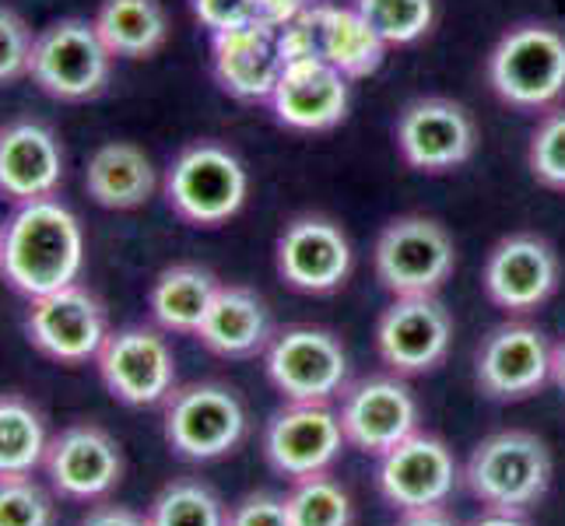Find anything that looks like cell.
<instances>
[{"label": "cell", "instance_id": "cell-1", "mask_svg": "<svg viewBox=\"0 0 565 526\" xmlns=\"http://www.w3.org/2000/svg\"><path fill=\"white\" fill-rule=\"evenodd\" d=\"M85 270L82 218L61 197L14 204L0 225V278L25 299L77 285Z\"/></svg>", "mask_w": 565, "mask_h": 526}, {"label": "cell", "instance_id": "cell-2", "mask_svg": "<svg viewBox=\"0 0 565 526\" xmlns=\"http://www.w3.org/2000/svg\"><path fill=\"white\" fill-rule=\"evenodd\" d=\"M463 484L484 509L527 513L552 489V453L534 432H492L467 457Z\"/></svg>", "mask_w": 565, "mask_h": 526}, {"label": "cell", "instance_id": "cell-3", "mask_svg": "<svg viewBox=\"0 0 565 526\" xmlns=\"http://www.w3.org/2000/svg\"><path fill=\"white\" fill-rule=\"evenodd\" d=\"M162 190L169 211L180 222L218 228L243 211L249 175L236 151H228L218 141H193L166 169Z\"/></svg>", "mask_w": 565, "mask_h": 526}, {"label": "cell", "instance_id": "cell-4", "mask_svg": "<svg viewBox=\"0 0 565 526\" xmlns=\"http://www.w3.org/2000/svg\"><path fill=\"white\" fill-rule=\"evenodd\" d=\"M116 56L95 32L88 18H56L35 32L29 77L56 103L99 99L113 77Z\"/></svg>", "mask_w": 565, "mask_h": 526}, {"label": "cell", "instance_id": "cell-5", "mask_svg": "<svg viewBox=\"0 0 565 526\" xmlns=\"http://www.w3.org/2000/svg\"><path fill=\"white\" fill-rule=\"evenodd\" d=\"M489 85L520 112L552 109L565 95V35L544 22H523L489 53Z\"/></svg>", "mask_w": 565, "mask_h": 526}, {"label": "cell", "instance_id": "cell-6", "mask_svg": "<svg viewBox=\"0 0 565 526\" xmlns=\"http://www.w3.org/2000/svg\"><path fill=\"white\" fill-rule=\"evenodd\" d=\"M246 404L225 383H186L162 404V436L169 450L193 463L228 457L246 439Z\"/></svg>", "mask_w": 565, "mask_h": 526}, {"label": "cell", "instance_id": "cell-7", "mask_svg": "<svg viewBox=\"0 0 565 526\" xmlns=\"http://www.w3.org/2000/svg\"><path fill=\"white\" fill-rule=\"evenodd\" d=\"M373 267L380 285L394 299L436 296L454 278L457 249L450 232L425 214H404L394 218L376 239Z\"/></svg>", "mask_w": 565, "mask_h": 526}, {"label": "cell", "instance_id": "cell-8", "mask_svg": "<svg viewBox=\"0 0 565 526\" xmlns=\"http://www.w3.org/2000/svg\"><path fill=\"white\" fill-rule=\"evenodd\" d=\"M267 379L291 404H330L348 389L344 344L320 326H288L270 337L264 351Z\"/></svg>", "mask_w": 565, "mask_h": 526}, {"label": "cell", "instance_id": "cell-9", "mask_svg": "<svg viewBox=\"0 0 565 526\" xmlns=\"http://www.w3.org/2000/svg\"><path fill=\"white\" fill-rule=\"evenodd\" d=\"M95 368L113 400L127 407H162L177 389V355L159 326L109 330L95 355Z\"/></svg>", "mask_w": 565, "mask_h": 526}, {"label": "cell", "instance_id": "cell-10", "mask_svg": "<svg viewBox=\"0 0 565 526\" xmlns=\"http://www.w3.org/2000/svg\"><path fill=\"white\" fill-rule=\"evenodd\" d=\"M22 326L29 344L56 365L95 362L109 337L106 305L85 285H67L50 296L29 299Z\"/></svg>", "mask_w": 565, "mask_h": 526}, {"label": "cell", "instance_id": "cell-11", "mask_svg": "<svg viewBox=\"0 0 565 526\" xmlns=\"http://www.w3.org/2000/svg\"><path fill=\"white\" fill-rule=\"evenodd\" d=\"M397 151L407 169L443 175L467 165L478 148L475 116L443 95H422L397 116Z\"/></svg>", "mask_w": 565, "mask_h": 526}, {"label": "cell", "instance_id": "cell-12", "mask_svg": "<svg viewBox=\"0 0 565 526\" xmlns=\"http://www.w3.org/2000/svg\"><path fill=\"white\" fill-rule=\"evenodd\" d=\"M43 471L56 498L92 505L120 484L124 450L103 425L74 421L50 436Z\"/></svg>", "mask_w": 565, "mask_h": 526}, {"label": "cell", "instance_id": "cell-13", "mask_svg": "<svg viewBox=\"0 0 565 526\" xmlns=\"http://www.w3.org/2000/svg\"><path fill=\"white\" fill-rule=\"evenodd\" d=\"M348 446L341 418L330 404H285L264 428V460L270 471L302 481L327 474Z\"/></svg>", "mask_w": 565, "mask_h": 526}, {"label": "cell", "instance_id": "cell-14", "mask_svg": "<svg viewBox=\"0 0 565 526\" xmlns=\"http://www.w3.org/2000/svg\"><path fill=\"white\" fill-rule=\"evenodd\" d=\"M454 344V316L436 296L394 299L376 323V351L394 376H425Z\"/></svg>", "mask_w": 565, "mask_h": 526}, {"label": "cell", "instance_id": "cell-15", "mask_svg": "<svg viewBox=\"0 0 565 526\" xmlns=\"http://www.w3.org/2000/svg\"><path fill=\"white\" fill-rule=\"evenodd\" d=\"M338 418L348 446L380 460L397 442L418 432L422 411L404 376H369L359 383H348V389L341 394Z\"/></svg>", "mask_w": 565, "mask_h": 526}, {"label": "cell", "instance_id": "cell-16", "mask_svg": "<svg viewBox=\"0 0 565 526\" xmlns=\"http://www.w3.org/2000/svg\"><path fill=\"white\" fill-rule=\"evenodd\" d=\"M355 253L344 228L327 214H299L291 218L275 249V267L288 288L302 296H330L352 275Z\"/></svg>", "mask_w": 565, "mask_h": 526}, {"label": "cell", "instance_id": "cell-17", "mask_svg": "<svg viewBox=\"0 0 565 526\" xmlns=\"http://www.w3.org/2000/svg\"><path fill=\"white\" fill-rule=\"evenodd\" d=\"M460 481L454 450L439 436L415 432L376 463V489L397 513L446 505Z\"/></svg>", "mask_w": 565, "mask_h": 526}, {"label": "cell", "instance_id": "cell-18", "mask_svg": "<svg viewBox=\"0 0 565 526\" xmlns=\"http://www.w3.org/2000/svg\"><path fill=\"white\" fill-rule=\"evenodd\" d=\"M552 341L531 323H502L481 341L475 383L489 400H527L552 383Z\"/></svg>", "mask_w": 565, "mask_h": 526}, {"label": "cell", "instance_id": "cell-19", "mask_svg": "<svg viewBox=\"0 0 565 526\" xmlns=\"http://www.w3.org/2000/svg\"><path fill=\"white\" fill-rule=\"evenodd\" d=\"M484 296L513 316H527L548 302L562 281V260L548 239L516 232L492 246L484 260Z\"/></svg>", "mask_w": 565, "mask_h": 526}, {"label": "cell", "instance_id": "cell-20", "mask_svg": "<svg viewBox=\"0 0 565 526\" xmlns=\"http://www.w3.org/2000/svg\"><path fill=\"white\" fill-rule=\"evenodd\" d=\"M211 71L225 95L239 103H270L285 71L278 53V25L249 22L211 35Z\"/></svg>", "mask_w": 565, "mask_h": 526}, {"label": "cell", "instance_id": "cell-21", "mask_svg": "<svg viewBox=\"0 0 565 526\" xmlns=\"http://www.w3.org/2000/svg\"><path fill=\"white\" fill-rule=\"evenodd\" d=\"M64 183V148L43 120H11L0 127V197L25 204L56 197Z\"/></svg>", "mask_w": 565, "mask_h": 526}, {"label": "cell", "instance_id": "cell-22", "mask_svg": "<svg viewBox=\"0 0 565 526\" xmlns=\"http://www.w3.org/2000/svg\"><path fill=\"white\" fill-rule=\"evenodd\" d=\"M352 106V82L327 61H306L281 71L270 109L275 120L288 130L323 133L334 130Z\"/></svg>", "mask_w": 565, "mask_h": 526}, {"label": "cell", "instance_id": "cell-23", "mask_svg": "<svg viewBox=\"0 0 565 526\" xmlns=\"http://www.w3.org/2000/svg\"><path fill=\"white\" fill-rule=\"evenodd\" d=\"M275 337L264 296L246 285H218L198 341L218 358H257Z\"/></svg>", "mask_w": 565, "mask_h": 526}, {"label": "cell", "instance_id": "cell-24", "mask_svg": "<svg viewBox=\"0 0 565 526\" xmlns=\"http://www.w3.org/2000/svg\"><path fill=\"white\" fill-rule=\"evenodd\" d=\"M313 14L320 61L338 67L348 82H359V77H369L383 67L390 46L355 4H313Z\"/></svg>", "mask_w": 565, "mask_h": 526}, {"label": "cell", "instance_id": "cell-25", "mask_svg": "<svg viewBox=\"0 0 565 526\" xmlns=\"http://www.w3.org/2000/svg\"><path fill=\"white\" fill-rule=\"evenodd\" d=\"M159 175L148 154L130 141H109L95 148L85 169L88 197L106 211H134L151 201Z\"/></svg>", "mask_w": 565, "mask_h": 526}, {"label": "cell", "instance_id": "cell-26", "mask_svg": "<svg viewBox=\"0 0 565 526\" xmlns=\"http://www.w3.org/2000/svg\"><path fill=\"white\" fill-rule=\"evenodd\" d=\"M214 291H218V278L207 267L172 264L148 288V313L154 326L166 330V334L198 337V330L214 302Z\"/></svg>", "mask_w": 565, "mask_h": 526}, {"label": "cell", "instance_id": "cell-27", "mask_svg": "<svg viewBox=\"0 0 565 526\" xmlns=\"http://www.w3.org/2000/svg\"><path fill=\"white\" fill-rule=\"evenodd\" d=\"M92 22L116 61H148L169 43L162 0H103Z\"/></svg>", "mask_w": 565, "mask_h": 526}, {"label": "cell", "instance_id": "cell-28", "mask_svg": "<svg viewBox=\"0 0 565 526\" xmlns=\"http://www.w3.org/2000/svg\"><path fill=\"white\" fill-rule=\"evenodd\" d=\"M46 418L22 394H0V477L35 474L46 460Z\"/></svg>", "mask_w": 565, "mask_h": 526}, {"label": "cell", "instance_id": "cell-29", "mask_svg": "<svg viewBox=\"0 0 565 526\" xmlns=\"http://www.w3.org/2000/svg\"><path fill=\"white\" fill-rule=\"evenodd\" d=\"M148 526H228V509L204 481L177 477L151 498Z\"/></svg>", "mask_w": 565, "mask_h": 526}, {"label": "cell", "instance_id": "cell-30", "mask_svg": "<svg viewBox=\"0 0 565 526\" xmlns=\"http://www.w3.org/2000/svg\"><path fill=\"white\" fill-rule=\"evenodd\" d=\"M291 526H352L355 505L341 481L327 474H313L302 481H291V492L285 495Z\"/></svg>", "mask_w": 565, "mask_h": 526}, {"label": "cell", "instance_id": "cell-31", "mask_svg": "<svg viewBox=\"0 0 565 526\" xmlns=\"http://www.w3.org/2000/svg\"><path fill=\"white\" fill-rule=\"evenodd\" d=\"M386 46H412L433 32L436 0H355Z\"/></svg>", "mask_w": 565, "mask_h": 526}, {"label": "cell", "instance_id": "cell-32", "mask_svg": "<svg viewBox=\"0 0 565 526\" xmlns=\"http://www.w3.org/2000/svg\"><path fill=\"white\" fill-rule=\"evenodd\" d=\"M0 526H56V495L32 474L0 477Z\"/></svg>", "mask_w": 565, "mask_h": 526}, {"label": "cell", "instance_id": "cell-33", "mask_svg": "<svg viewBox=\"0 0 565 526\" xmlns=\"http://www.w3.org/2000/svg\"><path fill=\"white\" fill-rule=\"evenodd\" d=\"M527 165L541 186L565 193V109H552L537 124L531 133Z\"/></svg>", "mask_w": 565, "mask_h": 526}, {"label": "cell", "instance_id": "cell-34", "mask_svg": "<svg viewBox=\"0 0 565 526\" xmlns=\"http://www.w3.org/2000/svg\"><path fill=\"white\" fill-rule=\"evenodd\" d=\"M35 32L14 8L0 4V85H14L29 77Z\"/></svg>", "mask_w": 565, "mask_h": 526}, {"label": "cell", "instance_id": "cell-35", "mask_svg": "<svg viewBox=\"0 0 565 526\" xmlns=\"http://www.w3.org/2000/svg\"><path fill=\"white\" fill-rule=\"evenodd\" d=\"M278 53L281 64H306V61H320V39H317V14L313 8H306L299 18L278 25Z\"/></svg>", "mask_w": 565, "mask_h": 526}, {"label": "cell", "instance_id": "cell-36", "mask_svg": "<svg viewBox=\"0 0 565 526\" xmlns=\"http://www.w3.org/2000/svg\"><path fill=\"white\" fill-rule=\"evenodd\" d=\"M190 11L201 22V29H207L211 35L260 22L257 0H190Z\"/></svg>", "mask_w": 565, "mask_h": 526}, {"label": "cell", "instance_id": "cell-37", "mask_svg": "<svg viewBox=\"0 0 565 526\" xmlns=\"http://www.w3.org/2000/svg\"><path fill=\"white\" fill-rule=\"evenodd\" d=\"M228 526H291L288 502L275 492H249L228 505Z\"/></svg>", "mask_w": 565, "mask_h": 526}, {"label": "cell", "instance_id": "cell-38", "mask_svg": "<svg viewBox=\"0 0 565 526\" xmlns=\"http://www.w3.org/2000/svg\"><path fill=\"white\" fill-rule=\"evenodd\" d=\"M77 526H148V516L134 513L130 505H116V502H99L82 516Z\"/></svg>", "mask_w": 565, "mask_h": 526}, {"label": "cell", "instance_id": "cell-39", "mask_svg": "<svg viewBox=\"0 0 565 526\" xmlns=\"http://www.w3.org/2000/svg\"><path fill=\"white\" fill-rule=\"evenodd\" d=\"M306 8H313V0H257V11L264 22L270 25H285L291 18H299Z\"/></svg>", "mask_w": 565, "mask_h": 526}, {"label": "cell", "instance_id": "cell-40", "mask_svg": "<svg viewBox=\"0 0 565 526\" xmlns=\"http://www.w3.org/2000/svg\"><path fill=\"white\" fill-rule=\"evenodd\" d=\"M394 526H460L450 513L436 505V509H412V513H401Z\"/></svg>", "mask_w": 565, "mask_h": 526}, {"label": "cell", "instance_id": "cell-41", "mask_svg": "<svg viewBox=\"0 0 565 526\" xmlns=\"http://www.w3.org/2000/svg\"><path fill=\"white\" fill-rule=\"evenodd\" d=\"M471 526H531L523 519V513H499V509H484Z\"/></svg>", "mask_w": 565, "mask_h": 526}, {"label": "cell", "instance_id": "cell-42", "mask_svg": "<svg viewBox=\"0 0 565 526\" xmlns=\"http://www.w3.org/2000/svg\"><path fill=\"white\" fill-rule=\"evenodd\" d=\"M552 383L565 389V337L552 347Z\"/></svg>", "mask_w": 565, "mask_h": 526}]
</instances>
